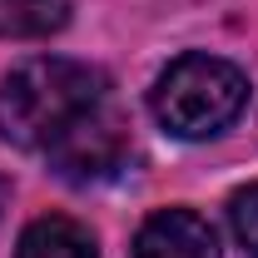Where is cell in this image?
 I'll use <instances>...</instances> for the list:
<instances>
[{
	"label": "cell",
	"instance_id": "cell-1",
	"mask_svg": "<svg viewBox=\"0 0 258 258\" xmlns=\"http://www.w3.org/2000/svg\"><path fill=\"white\" fill-rule=\"evenodd\" d=\"M109 99V80L80 60H25L0 85V139L15 149H50L80 114Z\"/></svg>",
	"mask_w": 258,
	"mask_h": 258
},
{
	"label": "cell",
	"instance_id": "cell-2",
	"mask_svg": "<svg viewBox=\"0 0 258 258\" xmlns=\"http://www.w3.org/2000/svg\"><path fill=\"white\" fill-rule=\"evenodd\" d=\"M154 119L179 139H214L248 104L243 70L214 55H179L154 80Z\"/></svg>",
	"mask_w": 258,
	"mask_h": 258
},
{
	"label": "cell",
	"instance_id": "cell-3",
	"mask_svg": "<svg viewBox=\"0 0 258 258\" xmlns=\"http://www.w3.org/2000/svg\"><path fill=\"white\" fill-rule=\"evenodd\" d=\"M45 154H50V169L64 184H99V179H109L129 159V124L109 99H99L95 109L80 114Z\"/></svg>",
	"mask_w": 258,
	"mask_h": 258
},
{
	"label": "cell",
	"instance_id": "cell-4",
	"mask_svg": "<svg viewBox=\"0 0 258 258\" xmlns=\"http://www.w3.org/2000/svg\"><path fill=\"white\" fill-rule=\"evenodd\" d=\"M134 258H219V238L194 209H159L134 233Z\"/></svg>",
	"mask_w": 258,
	"mask_h": 258
},
{
	"label": "cell",
	"instance_id": "cell-5",
	"mask_svg": "<svg viewBox=\"0 0 258 258\" xmlns=\"http://www.w3.org/2000/svg\"><path fill=\"white\" fill-rule=\"evenodd\" d=\"M15 258H95V233L64 214H45L20 233Z\"/></svg>",
	"mask_w": 258,
	"mask_h": 258
},
{
	"label": "cell",
	"instance_id": "cell-6",
	"mask_svg": "<svg viewBox=\"0 0 258 258\" xmlns=\"http://www.w3.org/2000/svg\"><path fill=\"white\" fill-rule=\"evenodd\" d=\"M75 0H0V40H40L70 25Z\"/></svg>",
	"mask_w": 258,
	"mask_h": 258
},
{
	"label": "cell",
	"instance_id": "cell-7",
	"mask_svg": "<svg viewBox=\"0 0 258 258\" xmlns=\"http://www.w3.org/2000/svg\"><path fill=\"white\" fill-rule=\"evenodd\" d=\"M228 224H233V238L243 243V253L258 258V184H243L228 199Z\"/></svg>",
	"mask_w": 258,
	"mask_h": 258
},
{
	"label": "cell",
	"instance_id": "cell-8",
	"mask_svg": "<svg viewBox=\"0 0 258 258\" xmlns=\"http://www.w3.org/2000/svg\"><path fill=\"white\" fill-rule=\"evenodd\" d=\"M0 209H5V184H0Z\"/></svg>",
	"mask_w": 258,
	"mask_h": 258
}]
</instances>
